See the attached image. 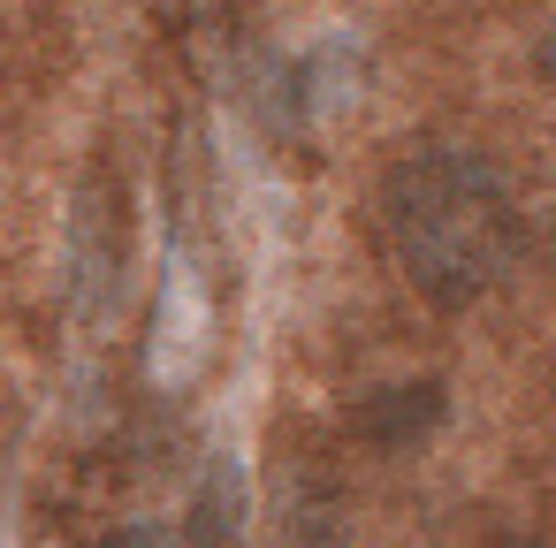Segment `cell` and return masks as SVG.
<instances>
[{
	"instance_id": "obj_1",
	"label": "cell",
	"mask_w": 556,
	"mask_h": 548,
	"mask_svg": "<svg viewBox=\"0 0 556 548\" xmlns=\"http://www.w3.org/2000/svg\"><path fill=\"white\" fill-rule=\"evenodd\" d=\"M381 221H389V252H396L404 282L450 313L488 297V282H503V267L518 252V206H510L503 176L457 145H427V153L396 161L389 191H381Z\"/></svg>"
},
{
	"instance_id": "obj_2",
	"label": "cell",
	"mask_w": 556,
	"mask_h": 548,
	"mask_svg": "<svg viewBox=\"0 0 556 548\" xmlns=\"http://www.w3.org/2000/svg\"><path fill=\"white\" fill-rule=\"evenodd\" d=\"M176 548H244V472L229 457L206 464L191 510H184V540Z\"/></svg>"
},
{
	"instance_id": "obj_3",
	"label": "cell",
	"mask_w": 556,
	"mask_h": 548,
	"mask_svg": "<svg viewBox=\"0 0 556 548\" xmlns=\"http://www.w3.org/2000/svg\"><path fill=\"white\" fill-rule=\"evenodd\" d=\"M434 419H442V381H404V388H374V396L358 404V434H366L374 449H404V442L434 434Z\"/></svg>"
},
{
	"instance_id": "obj_4",
	"label": "cell",
	"mask_w": 556,
	"mask_h": 548,
	"mask_svg": "<svg viewBox=\"0 0 556 548\" xmlns=\"http://www.w3.org/2000/svg\"><path fill=\"white\" fill-rule=\"evenodd\" d=\"M100 548H176V540H168L161 525H123V533H108Z\"/></svg>"
},
{
	"instance_id": "obj_5",
	"label": "cell",
	"mask_w": 556,
	"mask_h": 548,
	"mask_svg": "<svg viewBox=\"0 0 556 548\" xmlns=\"http://www.w3.org/2000/svg\"><path fill=\"white\" fill-rule=\"evenodd\" d=\"M533 62H541V77H548V85H556V24H548V31H541V54H533Z\"/></svg>"
},
{
	"instance_id": "obj_6",
	"label": "cell",
	"mask_w": 556,
	"mask_h": 548,
	"mask_svg": "<svg viewBox=\"0 0 556 548\" xmlns=\"http://www.w3.org/2000/svg\"><path fill=\"white\" fill-rule=\"evenodd\" d=\"M518 548H556V540H518Z\"/></svg>"
}]
</instances>
